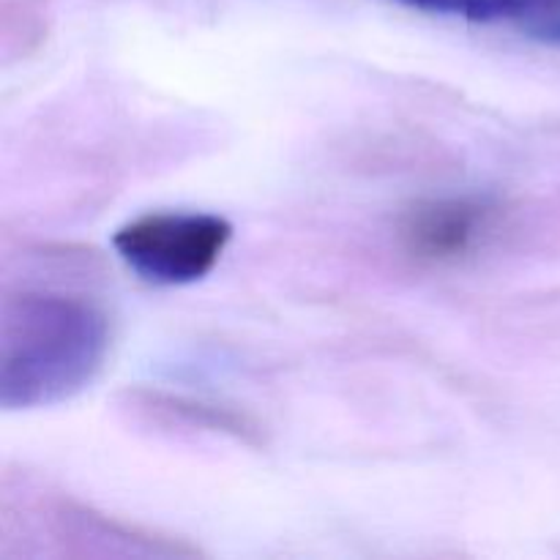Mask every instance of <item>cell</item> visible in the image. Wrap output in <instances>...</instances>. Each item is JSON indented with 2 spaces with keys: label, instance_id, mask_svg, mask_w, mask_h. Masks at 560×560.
<instances>
[{
  "label": "cell",
  "instance_id": "cell-1",
  "mask_svg": "<svg viewBox=\"0 0 560 560\" xmlns=\"http://www.w3.org/2000/svg\"><path fill=\"white\" fill-rule=\"evenodd\" d=\"M109 320L96 304L63 293H20L0 315V405L31 410L63 402L102 372Z\"/></svg>",
  "mask_w": 560,
  "mask_h": 560
},
{
  "label": "cell",
  "instance_id": "cell-2",
  "mask_svg": "<svg viewBox=\"0 0 560 560\" xmlns=\"http://www.w3.org/2000/svg\"><path fill=\"white\" fill-rule=\"evenodd\" d=\"M233 238V224L217 213L153 211L118 228L120 260L153 284H191L208 277Z\"/></svg>",
  "mask_w": 560,
  "mask_h": 560
},
{
  "label": "cell",
  "instance_id": "cell-3",
  "mask_svg": "<svg viewBox=\"0 0 560 560\" xmlns=\"http://www.w3.org/2000/svg\"><path fill=\"white\" fill-rule=\"evenodd\" d=\"M498 206L487 197H446L410 208L402 219V241L421 260H457L492 230Z\"/></svg>",
  "mask_w": 560,
  "mask_h": 560
},
{
  "label": "cell",
  "instance_id": "cell-4",
  "mask_svg": "<svg viewBox=\"0 0 560 560\" xmlns=\"http://www.w3.org/2000/svg\"><path fill=\"white\" fill-rule=\"evenodd\" d=\"M394 3L427 11V14L459 16V20L470 22H498L534 14V11L547 9L556 0H394Z\"/></svg>",
  "mask_w": 560,
  "mask_h": 560
},
{
  "label": "cell",
  "instance_id": "cell-5",
  "mask_svg": "<svg viewBox=\"0 0 560 560\" xmlns=\"http://www.w3.org/2000/svg\"><path fill=\"white\" fill-rule=\"evenodd\" d=\"M539 33H541V36L556 38V42H560V20H552L550 25H541Z\"/></svg>",
  "mask_w": 560,
  "mask_h": 560
}]
</instances>
